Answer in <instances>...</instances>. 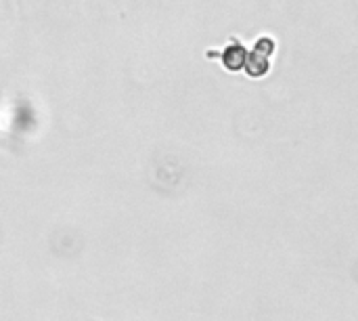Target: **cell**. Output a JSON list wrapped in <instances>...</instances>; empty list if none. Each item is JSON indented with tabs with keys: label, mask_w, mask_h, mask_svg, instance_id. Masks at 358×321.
Here are the masks:
<instances>
[{
	"label": "cell",
	"mask_w": 358,
	"mask_h": 321,
	"mask_svg": "<svg viewBox=\"0 0 358 321\" xmlns=\"http://www.w3.org/2000/svg\"><path fill=\"white\" fill-rule=\"evenodd\" d=\"M275 53V42L271 38H262L256 42V48L252 53H248L245 59V71L252 78H260L268 71V59Z\"/></svg>",
	"instance_id": "cell-1"
},
{
	"label": "cell",
	"mask_w": 358,
	"mask_h": 321,
	"mask_svg": "<svg viewBox=\"0 0 358 321\" xmlns=\"http://www.w3.org/2000/svg\"><path fill=\"white\" fill-rule=\"evenodd\" d=\"M222 57V65L231 71H239L245 67V59H248V50L243 48V44L233 38L231 40V46H227L222 53H216V50H208V57Z\"/></svg>",
	"instance_id": "cell-2"
}]
</instances>
